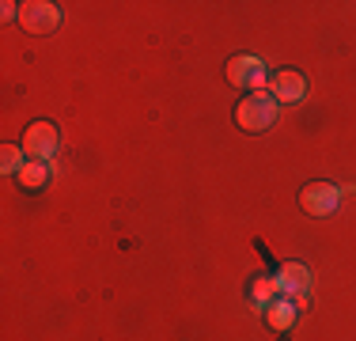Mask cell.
I'll return each instance as SVG.
<instances>
[{
	"label": "cell",
	"instance_id": "cell-1",
	"mask_svg": "<svg viewBox=\"0 0 356 341\" xmlns=\"http://www.w3.org/2000/svg\"><path fill=\"white\" fill-rule=\"evenodd\" d=\"M277 110H281V102L269 95V91H250V95L239 99V106H235V122L247 133H266L269 125L277 122Z\"/></svg>",
	"mask_w": 356,
	"mask_h": 341
},
{
	"label": "cell",
	"instance_id": "cell-2",
	"mask_svg": "<svg viewBox=\"0 0 356 341\" xmlns=\"http://www.w3.org/2000/svg\"><path fill=\"white\" fill-rule=\"evenodd\" d=\"M224 76H227L232 88H243V91H261V88H266V80H273L269 65L258 61V57H250V54H235L232 61H227Z\"/></svg>",
	"mask_w": 356,
	"mask_h": 341
},
{
	"label": "cell",
	"instance_id": "cell-3",
	"mask_svg": "<svg viewBox=\"0 0 356 341\" xmlns=\"http://www.w3.org/2000/svg\"><path fill=\"white\" fill-rule=\"evenodd\" d=\"M19 27L31 34H54L61 27V4H54V0H23Z\"/></svg>",
	"mask_w": 356,
	"mask_h": 341
},
{
	"label": "cell",
	"instance_id": "cell-4",
	"mask_svg": "<svg viewBox=\"0 0 356 341\" xmlns=\"http://www.w3.org/2000/svg\"><path fill=\"white\" fill-rule=\"evenodd\" d=\"M57 148H61V133H57L54 122H31L27 125V133H23V152H27L31 159L49 164V159L57 156Z\"/></svg>",
	"mask_w": 356,
	"mask_h": 341
},
{
	"label": "cell",
	"instance_id": "cell-5",
	"mask_svg": "<svg viewBox=\"0 0 356 341\" xmlns=\"http://www.w3.org/2000/svg\"><path fill=\"white\" fill-rule=\"evenodd\" d=\"M300 205L307 216H330V212L341 205V186L334 182H307L300 190Z\"/></svg>",
	"mask_w": 356,
	"mask_h": 341
},
{
	"label": "cell",
	"instance_id": "cell-6",
	"mask_svg": "<svg viewBox=\"0 0 356 341\" xmlns=\"http://www.w3.org/2000/svg\"><path fill=\"white\" fill-rule=\"evenodd\" d=\"M269 95L277 102H303L307 99V80H303V72H296V68H281V72H273V80H269Z\"/></svg>",
	"mask_w": 356,
	"mask_h": 341
},
{
	"label": "cell",
	"instance_id": "cell-7",
	"mask_svg": "<svg viewBox=\"0 0 356 341\" xmlns=\"http://www.w3.org/2000/svg\"><path fill=\"white\" fill-rule=\"evenodd\" d=\"M277 285H281V296H292V300L303 303V296H307V288H311V269L303 266V262H284V266L277 269Z\"/></svg>",
	"mask_w": 356,
	"mask_h": 341
},
{
	"label": "cell",
	"instance_id": "cell-8",
	"mask_svg": "<svg viewBox=\"0 0 356 341\" xmlns=\"http://www.w3.org/2000/svg\"><path fill=\"white\" fill-rule=\"evenodd\" d=\"M300 300H292V296H277L273 303L261 307V315H266V322L277 330V334H284V330L296 326V319H300Z\"/></svg>",
	"mask_w": 356,
	"mask_h": 341
},
{
	"label": "cell",
	"instance_id": "cell-9",
	"mask_svg": "<svg viewBox=\"0 0 356 341\" xmlns=\"http://www.w3.org/2000/svg\"><path fill=\"white\" fill-rule=\"evenodd\" d=\"M277 296H281V285H277V277H254V285H250V300H254V307L273 303Z\"/></svg>",
	"mask_w": 356,
	"mask_h": 341
},
{
	"label": "cell",
	"instance_id": "cell-10",
	"mask_svg": "<svg viewBox=\"0 0 356 341\" xmlns=\"http://www.w3.org/2000/svg\"><path fill=\"white\" fill-rule=\"evenodd\" d=\"M49 178V164H42V159H27V167L19 170V182L23 190H42Z\"/></svg>",
	"mask_w": 356,
	"mask_h": 341
},
{
	"label": "cell",
	"instance_id": "cell-11",
	"mask_svg": "<svg viewBox=\"0 0 356 341\" xmlns=\"http://www.w3.org/2000/svg\"><path fill=\"white\" fill-rule=\"evenodd\" d=\"M27 152L19 148V144H4V148H0V170H4V175H19L23 167H27Z\"/></svg>",
	"mask_w": 356,
	"mask_h": 341
}]
</instances>
